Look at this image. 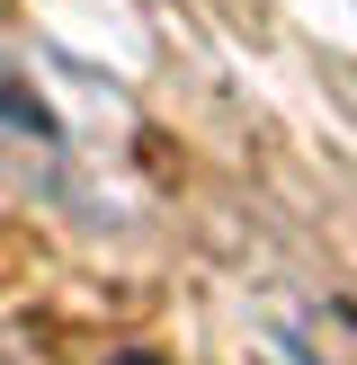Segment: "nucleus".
Here are the masks:
<instances>
[{"mask_svg": "<svg viewBox=\"0 0 357 365\" xmlns=\"http://www.w3.org/2000/svg\"><path fill=\"white\" fill-rule=\"evenodd\" d=\"M107 365H161V356H143V348H134V356H107Z\"/></svg>", "mask_w": 357, "mask_h": 365, "instance_id": "f257e3e1", "label": "nucleus"}]
</instances>
